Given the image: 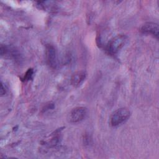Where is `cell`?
Listing matches in <instances>:
<instances>
[{
  "label": "cell",
  "mask_w": 159,
  "mask_h": 159,
  "mask_svg": "<svg viewBox=\"0 0 159 159\" xmlns=\"http://www.w3.org/2000/svg\"><path fill=\"white\" fill-rule=\"evenodd\" d=\"M127 40V37L125 35L120 34L111 39L106 47L107 53L111 55L116 54L125 45Z\"/></svg>",
  "instance_id": "obj_1"
},
{
  "label": "cell",
  "mask_w": 159,
  "mask_h": 159,
  "mask_svg": "<svg viewBox=\"0 0 159 159\" xmlns=\"http://www.w3.org/2000/svg\"><path fill=\"white\" fill-rule=\"evenodd\" d=\"M130 112L127 108H120L116 110L111 116L110 124L112 126L116 127L125 122L130 117Z\"/></svg>",
  "instance_id": "obj_2"
},
{
  "label": "cell",
  "mask_w": 159,
  "mask_h": 159,
  "mask_svg": "<svg viewBox=\"0 0 159 159\" xmlns=\"http://www.w3.org/2000/svg\"><path fill=\"white\" fill-rule=\"evenodd\" d=\"M45 58L47 63L52 68H56L58 65L57 53L55 47L47 44L45 48Z\"/></svg>",
  "instance_id": "obj_3"
},
{
  "label": "cell",
  "mask_w": 159,
  "mask_h": 159,
  "mask_svg": "<svg viewBox=\"0 0 159 159\" xmlns=\"http://www.w3.org/2000/svg\"><path fill=\"white\" fill-rule=\"evenodd\" d=\"M87 114V109L84 107H76L73 109L69 114V120L72 123H78L83 120Z\"/></svg>",
  "instance_id": "obj_4"
},
{
  "label": "cell",
  "mask_w": 159,
  "mask_h": 159,
  "mask_svg": "<svg viewBox=\"0 0 159 159\" xmlns=\"http://www.w3.org/2000/svg\"><path fill=\"white\" fill-rule=\"evenodd\" d=\"M158 24L154 22H147L144 24L140 29V31L143 34L152 35L157 39L158 37Z\"/></svg>",
  "instance_id": "obj_5"
},
{
  "label": "cell",
  "mask_w": 159,
  "mask_h": 159,
  "mask_svg": "<svg viewBox=\"0 0 159 159\" xmlns=\"http://www.w3.org/2000/svg\"><path fill=\"white\" fill-rule=\"evenodd\" d=\"M86 73L84 71H79L73 73L71 77V84L74 87L80 86L84 81Z\"/></svg>",
  "instance_id": "obj_6"
},
{
  "label": "cell",
  "mask_w": 159,
  "mask_h": 159,
  "mask_svg": "<svg viewBox=\"0 0 159 159\" xmlns=\"http://www.w3.org/2000/svg\"><path fill=\"white\" fill-rule=\"evenodd\" d=\"M33 74H34V71H33V70H32V68L29 69V70L26 71V73H25V74L24 75V77L22 78V80H23V81H29V80H31L32 78Z\"/></svg>",
  "instance_id": "obj_7"
},
{
  "label": "cell",
  "mask_w": 159,
  "mask_h": 159,
  "mask_svg": "<svg viewBox=\"0 0 159 159\" xmlns=\"http://www.w3.org/2000/svg\"><path fill=\"white\" fill-rule=\"evenodd\" d=\"M0 93H1V95H4L5 94V93H6V89L5 88V86H4L3 83L1 82V90H0Z\"/></svg>",
  "instance_id": "obj_8"
}]
</instances>
